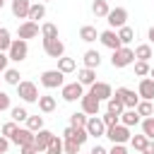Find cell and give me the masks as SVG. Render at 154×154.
<instances>
[{
    "mask_svg": "<svg viewBox=\"0 0 154 154\" xmlns=\"http://www.w3.org/2000/svg\"><path fill=\"white\" fill-rule=\"evenodd\" d=\"M103 137H108L113 144H125V142H130V128L128 125H123V123H116V125H111V128H106V135Z\"/></svg>",
    "mask_w": 154,
    "mask_h": 154,
    "instance_id": "obj_1",
    "label": "cell"
},
{
    "mask_svg": "<svg viewBox=\"0 0 154 154\" xmlns=\"http://www.w3.org/2000/svg\"><path fill=\"white\" fill-rule=\"evenodd\" d=\"M17 96H19L24 103H36V101H38V87H36L34 82H29V79H22V82L17 84Z\"/></svg>",
    "mask_w": 154,
    "mask_h": 154,
    "instance_id": "obj_2",
    "label": "cell"
},
{
    "mask_svg": "<svg viewBox=\"0 0 154 154\" xmlns=\"http://www.w3.org/2000/svg\"><path fill=\"white\" fill-rule=\"evenodd\" d=\"M132 63H135V51L128 48V46H120V48L113 51V55H111V65H113V67H128V65H132Z\"/></svg>",
    "mask_w": 154,
    "mask_h": 154,
    "instance_id": "obj_3",
    "label": "cell"
},
{
    "mask_svg": "<svg viewBox=\"0 0 154 154\" xmlns=\"http://www.w3.org/2000/svg\"><path fill=\"white\" fill-rule=\"evenodd\" d=\"M26 55H29V43L24 38H12V43L7 48V58L14 60V63H22Z\"/></svg>",
    "mask_w": 154,
    "mask_h": 154,
    "instance_id": "obj_4",
    "label": "cell"
},
{
    "mask_svg": "<svg viewBox=\"0 0 154 154\" xmlns=\"http://www.w3.org/2000/svg\"><path fill=\"white\" fill-rule=\"evenodd\" d=\"M41 84L46 89H58L65 84V75L60 70H46V72H41Z\"/></svg>",
    "mask_w": 154,
    "mask_h": 154,
    "instance_id": "obj_5",
    "label": "cell"
},
{
    "mask_svg": "<svg viewBox=\"0 0 154 154\" xmlns=\"http://www.w3.org/2000/svg\"><path fill=\"white\" fill-rule=\"evenodd\" d=\"M106 22H108L111 29H120V26H125V22H128V10H125V7H113V10H108Z\"/></svg>",
    "mask_w": 154,
    "mask_h": 154,
    "instance_id": "obj_6",
    "label": "cell"
},
{
    "mask_svg": "<svg viewBox=\"0 0 154 154\" xmlns=\"http://www.w3.org/2000/svg\"><path fill=\"white\" fill-rule=\"evenodd\" d=\"M113 96H118V99L123 101L125 108H135V106L140 103V94H137L135 89H128V87H118Z\"/></svg>",
    "mask_w": 154,
    "mask_h": 154,
    "instance_id": "obj_7",
    "label": "cell"
},
{
    "mask_svg": "<svg viewBox=\"0 0 154 154\" xmlns=\"http://www.w3.org/2000/svg\"><path fill=\"white\" fill-rule=\"evenodd\" d=\"M43 51H46V55L48 58H63L65 55V43L60 41V38H43Z\"/></svg>",
    "mask_w": 154,
    "mask_h": 154,
    "instance_id": "obj_8",
    "label": "cell"
},
{
    "mask_svg": "<svg viewBox=\"0 0 154 154\" xmlns=\"http://www.w3.org/2000/svg\"><path fill=\"white\" fill-rule=\"evenodd\" d=\"M82 94H84V87L79 84V82H70V84H63L60 87V96L65 99V101H77V99H82Z\"/></svg>",
    "mask_w": 154,
    "mask_h": 154,
    "instance_id": "obj_9",
    "label": "cell"
},
{
    "mask_svg": "<svg viewBox=\"0 0 154 154\" xmlns=\"http://www.w3.org/2000/svg\"><path fill=\"white\" fill-rule=\"evenodd\" d=\"M84 130H87V135H89V137H103V135H106V125H103L101 116H89V118H87Z\"/></svg>",
    "mask_w": 154,
    "mask_h": 154,
    "instance_id": "obj_10",
    "label": "cell"
},
{
    "mask_svg": "<svg viewBox=\"0 0 154 154\" xmlns=\"http://www.w3.org/2000/svg\"><path fill=\"white\" fill-rule=\"evenodd\" d=\"M89 94H91L94 99H99V101H108V99L113 96V89H111L108 82H94V84L89 87Z\"/></svg>",
    "mask_w": 154,
    "mask_h": 154,
    "instance_id": "obj_11",
    "label": "cell"
},
{
    "mask_svg": "<svg viewBox=\"0 0 154 154\" xmlns=\"http://www.w3.org/2000/svg\"><path fill=\"white\" fill-rule=\"evenodd\" d=\"M38 22H31V19H24L22 24H19V29H17V36L19 38H24V41H29V38H34V36H38Z\"/></svg>",
    "mask_w": 154,
    "mask_h": 154,
    "instance_id": "obj_12",
    "label": "cell"
},
{
    "mask_svg": "<svg viewBox=\"0 0 154 154\" xmlns=\"http://www.w3.org/2000/svg\"><path fill=\"white\" fill-rule=\"evenodd\" d=\"M79 106H82V111H84L87 116H99L101 101H99V99H94V96L87 91V94H82V99H79Z\"/></svg>",
    "mask_w": 154,
    "mask_h": 154,
    "instance_id": "obj_13",
    "label": "cell"
},
{
    "mask_svg": "<svg viewBox=\"0 0 154 154\" xmlns=\"http://www.w3.org/2000/svg\"><path fill=\"white\" fill-rule=\"evenodd\" d=\"M63 140H72V142H77V144L82 147V144L89 140V135H87L84 128H72V125H70V128L63 130Z\"/></svg>",
    "mask_w": 154,
    "mask_h": 154,
    "instance_id": "obj_14",
    "label": "cell"
},
{
    "mask_svg": "<svg viewBox=\"0 0 154 154\" xmlns=\"http://www.w3.org/2000/svg\"><path fill=\"white\" fill-rule=\"evenodd\" d=\"M10 142H14L17 147H22V144H34V132H31L29 128H19V125H17V130L12 132Z\"/></svg>",
    "mask_w": 154,
    "mask_h": 154,
    "instance_id": "obj_15",
    "label": "cell"
},
{
    "mask_svg": "<svg viewBox=\"0 0 154 154\" xmlns=\"http://www.w3.org/2000/svg\"><path fill=\"white\" fill-rule=\"evenodd\" d=\"M53 137H55V135H53L51 130L41 128L38 132H34V147H36L38 152H46V149H48V144L53 142Z\"/></svg>",
    "mask_w": 154,
    "mask_h": 154,
    "instance_id": "obj_16",
    "label": "cell"
},
{
    "mask_svg": "<svg viewBox=\"0 0 154 154\" xmlns=\"http://www.w3.org/2000/svg\"><path fill=\"white\" fill-rule=\"evenodd\" d=\"M99 41L106 46V48H111V51H118L123 43H120V38H118V34H116V29H106V31H101L99 34Z\"/></svg>",
    "mask_w": 154,
    "mask_h": 154,
    "instance_id": "obj_17",
    "label": "cell"
},
{
    "mask_svg": "<svg viewBox=\"0 0 154 154\" xmlns=\"http://www.w3.org/2000/svg\"><path fill=\"white\" fill-rule=\"evenodd\" d=\"M137 94L144 101H154V79L152 77H142L140 84H137Z\"/></svg>",
    "mask_w": 154,
    "mask_h": 154,
    "instance_id": "obj_18",
    "label": "cell"
},
{
    "mask_svg": "<svg viewBox=\"0 0 154 154\" xmlns=\"http://www.w3.org/2000/svg\"><path fill=\"white\" fill-rule=\"evenodd\" d=\"M29 7H31V0H12V14L17 19H26Z\"/></svg>",
    "mask_w": 154,
    "mask_h": 154,
    "instance_id": "obj_19",
    "label": "cell"
},
{
    "mask_svg": "<svg viewBox=\"0 0 154 154\" xmlns=\"http://www.w3.org/2000/svg\"><path fill=\"white\" fill-rule=\"evenodd\" d=\"M77 82H79L82 87H91V84L96 82V70H91V67H82V70L77 72Z\"/></svg>",
    "mask_w": 154,
    "mask_h": 154,
    "instance_id": "obj_20",
    "label": "cell"
},
{
    "mask_svg": "<svg viewBox=\"0 0 154 154\" xmlns=\"http://www.w3.org/2000/svg\"><path fill=\"white\" fill-rule=\"evenodd\" d=\"M43 17H46V2H31L26 19H31V22H38V19H43Z\"/></svg>",
    "mask_w": 154,
    "mask_h": 154,
    "instance_id": "obj_21",
    "label": "cell"
},
{
    "mask_svg": "<svg viewBox=\"0 0 154 154\" xmlns=\"http://www.w3.org/2000/svg\"><path fill=\"white\" fill-rule=\"evenodd\" d=\"M38 108L43 111V113H53L55 111V96H51V94H38Z\"/></svg>",
    "mask_w": 154,
    "mask_h": 154,
    "instance_id": "obj_22",
    "label": "cell"
},
{
    "mask_svg": "<svg viewBox=\"0 0 154 154\" xmlns=\"http://www.w3.org/2000/svg\"><path fill=\"white\" fill-rule=\"evenodd\" d=\"M142 118H140V113L135 111V108H125L123 113H120V123L123 125H128V128H132V125H137Z\"/></svg>",
    "mask_w": 154,
    "mask_h": 154,
    "instance_id": "obj_23",
    "label": "cell"
},
{
    "mask_svg": "<svg viewBox=\"0 0 154 154\" xmlns=\"http://www.w3.org/2000/svg\"><path fill=\"white\" fill-rule=\"evenodd\" d=\"M82 60H84V67H91V70H96V67L101 65V53L89 48V51L84 53V58H82Z\"/></svg>",
    "mask_w": 154,
    "mask_h": 154,
    "instance_id": "obj_24",
    "label": "cell"
},
{
    "mask_svg": "<svg viewBox=\"0 0 154 154\" xmlns=\"http://www.w3.org/2000/svg\"><path fill=\"white\" fill-rule=\"evenodd\" d=\"M116 34H118V38H120V43H123V46H128V43H132V41H135V29H132V26H128V24H125V26H120Z\"/></svg>",
    "mask_w": 154,
    "mask_h": 154,
    "instance_id": "obj_25",
    "label": "cell"
},
{
    "mask_svg": "<svg viewBox=\"0 0 154 154\" xmlns=\"http://www.w3.org/2000/svg\"><path fill=\"white\" fill-rule=\"evenodd\" d=\"M108 0H94V5H91V12H94V17H99V19H106V14H108Z\"/></svg>",
    "mask_w": 154,
    "mask_h": 154,
    "instance_id": "obj_26",
    "label": "cell"
},
{
    "mask_svg": "<svg viewBox=\"0 0 154 154\" xmlns=\"http://www.w3.org/2000/svg\"><path fill=\"white\" fill-rule=\"evenodd\" d=\"M79 38H82V41H87V43L96 41V38H99V34H96V26H91V24H84V26L79 29Z\"/></svg>",
    "mask_w": 154,
    "mask_h": 154,
    "instance_id": "obj_27",
    "label": "cell"
},
{
    "mask_svg": "<svg viewBox=\"0 0 154 154\" xmlns=\"http://www.w3.org/2000/svg\"><path fill=\"white\" fill-rule=\"evenodd\" d=\"M75 67H77V63H75V58H58V70L63 72V75H67V72H75Z\"/></svg>",
    "mask_w": 154,
    "mask_h": 154,
    "instance_id": "obj_28",
    "label": "cell"
},
{
    "mask_svg": "<svg viewBox=\"0 0 154 154\" xmlns=\"http://www.w3.org/2000/svg\"><path fill=\"white\" fill-rule=\"evenodd\" d=\"M135 111L140 113V118H149V116H154V106H152V101H144V99H140V103L135 106Z\"/></svg>",
    "mask_w": 154,
    "mask_h": 154,
    "instance_id": "obj_29",
    "label": "cell"
},
{
    "mask_svg": "<svg viewBox=\"0 0 154 154\" xmlns=\"http://www.w3.org/2000/svg\"><path fill=\"white\" fill-rule=\"evenodd\" d=\"M140 125H142V135H144L147 140H154V116L142 118V120H140Z\"/></svg>",
    "mask_w": 154,
    "mask_h": 154,
    "instance_id": "obj_30",
    "label": "cell"
},
{
    "mask_svg": "<svg viewBox=\"0 0 154 154\" xmlns=\"http://www.w3.org/2000/svg\"><path fill=\"white\" fill-rule=\"evenodd\" d=\"M41 36L43 38H58V26L53 22H43L41 24Z\"/></svg>",
    "mask_w": 154,
    "mask_h": 154,
    "instance_id": "obj_31",
    "label": "cell"
},
{
    "mask_svg": "<svg viewBox=\"0 0 154 154\" xmlns=\"http://www.w3.org/2000/svg\"><path fill=\"white\" fill-rule=\"evenodd\" d=\"M152 58V46L149 43H140L135 48V60H149Z\"/></svg>",
    "mask_w": 154,
    "mask_h": 154,
    "instance_id": "obj_32",
    "label": "cell"
},
{
    "mask_svg": "<svg viewBox=\"0 0 154 154\" xmlns=\"http://www.w3.org/2000/svg\"><path fill=\"white\" fill-rule=\"evenodd\" d=\"M2 75H5V77H2V79H5V82H7V84H12V87H17V84H19V82H22V79H19V77H22V75H19V70H14V67H7V70H5V72H2Z\"/></svg>",
    "mask_w": 154,
    "mask_h": 154,
    "instance_id": "obj_33",
    "label": "cell"
},
{
    "mask_svg": "<svg viewBox=\"0 0 154 154\" xmlns=\"http://www.w3.org/2000/svg\"><path fill=\"white\" fill-rule=\"evenodd\" d=\"M10 116H12L14 123H22V120L29 118V111H26L24 106H12V108H10Z\"/></svg>",
    "mask_w": 154,
    "mask_h": 154,
    "instance_id": "obj_34",
    "label": "cell"
},
{
    "mask_svg": "<svg viewBox=\"0 0 154 154\" xmlns=\"http://www.w3.org/2000/svg\"><path fill=\"white\" fill-rule=\"evenodd\" d=\"M123 111H125L123 101H120L118 96H111V99H108V113H116V116H120Z\"/></svg>",
    "mask_w": 154,
    "mask_h": 154,
    "instance_id": "obj_35",
    "label": "cell"
},
{
    "mask_svg": "<svg viewBox=\"0 0 154 154\" xmlns=\"http://www.w3.org/2000/svg\"><path fill=\"white\" fill-rule=\"evenodd\" d=\"M87 118H89V116H87L84 111L72 113V116H70V125H72V128H84V125H87Z\"/></svg>",
    "mask_w": 154,
    "mask_h": 154,
    "instance_id": "obj_36",
    "label": "cell"
},
{
    "mask_svg": "<svg viewBox=\"0 0 154 154\" xmlns=\"http://www.w3.org/2000/svg\"><path fill=\"white\" fill-rule=\"evenodd\" d=\"M26 128H29L31 132H38V130L43 128V116H29V118H26Z\"/></svg>",
    "mask_w": 154,
    "mask_h": 154,
    "instance_id": "obj_37",
    "label": "cell"
},
{
    "mask_svg": "<svg viewBox=\"0 0 154 154\" xmlns=\"http://www.w3.org/2000/svg\"><path fill=\"white\" fill-rule=\"evenodd\" d=\"M147 142H149V140H147L144 135H132V137H130V147H132L135 152H142V149L147 147Z\"/></svg>",
    "mask_w": 154,
    "mask_h": 154,
    "instance_id": "obj_38",
    "label": "cell"
},
{
    "mask_svg": "<svg viewBox=\"0 0 154 154\" xmlns=\"http://www.w3.org/2000/svg\"><path fill=\"white\" fill-rule=\"evenodd\" d=\"M135 75L137 77H147L149 75V60H135Z\"/></svg>",
    "mask_w": 154,
    "mask_h": 154,
    "instance_id": "obj_39",
    "label": "cell"
},
{
    "mask_svg": "<svg viewBox=\"0 0 154 154\" xmlns=\"http://www.w3.org/2000/svg\"><path fill=\"white\" fill-rule=\"evenodd\" d=\"M10 43H12V38H10V31H7L5 26H0V51H5V53H7Z\"/></svg>",
    "mask_w": 154,
    "mask_h": 154,
    "instance_id": "obj_40",
    "label": "cell"
},
{
    "mask_svg": "<svg viewBox=\"0 0 154 154\" xmlns=\"http://www.w3.org/2000/svg\"><path fill=\"white\" fill-rule=\"evenodd\" d=\"M46 154H63V137H53V142L48 144Z\"/></svg>",
    "mask_w": 154,
    "mask_h": 154,
    "instance_id": "obj_41",
    "label": "cell"
},
{
    "mask_svg": "<svg viewBox=\"0 0 154 154\" xmlns=\"http://www.w3.org/2000/svg\"><path fill=\"white\" fill-rule=\"evenodd\" d=\"M63 152L65 154H79V144L72 140H63Z\"/></svg>",
    "mask_w": 154,
    "mask_h": 154,
    "instance_id": "obj_42",
    "label": "cell"
},
{
    "mask_svg": "<svg viewBox=\"0 0 154 154\" xmlns=\"http://www.w3.org/2000/svg\"><path fill=\"white\" fill-rule=\"evenodd\" d=\"M101 120H103V125H106V128H111V125L120 123V116H116V113H108V111H106V113L101 116Z\"/></svg>",
    "mask_w": 154,
    "mask_h": 154,
    "instance_id": "obj_43",
    "label": "cell"
},
{
    "mask_svg": "<svg viewBox=\"0 0 154 154\" xmlns=\"http://www.w3.org/2000/svg\"><path fill=\"white\" fill-rule=\"evenodd\" d=\"M10 108H12L10 94H7V91H0V113H2V111H10Z\"/></svg>",
    "mask_w": 154,
    "mask_h": 154,
    "instance_id": "obj_44",
    "label": "cell"
},
{
    "mask_svg": "<svg viewBox=\"0 0 154 154\" xmlns=\"http://www.w3.org/2000/svg\"><path fill=\"white\" fill-rule=\"evenodd\" d=\"M14 130H17V123H14V120H10V123H5V125H2V135H5L7 140L12 137V132H14Z\"/></svg>",
    "mask_w": 154,
    "mask_h": 154,
    "instance_id": "obj_45",
    "label": "cell"
},
{
    "mask_svg": "<svg viewBox=\"0 0 154 154\" xmlns=\"http://www.w3.org/2000/svg\"><path fill=\"white\" fill-rule=\"evenodd\" d=\"M19 154H38V149L34 144H22L19 147Z\"/></svg>",
    "mask_w": 154,
    "mask_h": 154,
    "instance_id": "obj_46",
    "label": "cell"
},
{
    "mask_svg": "<svg viewBox=\"0 0 154 154\" xmlns=\"http://www.w3.org/2000/svg\"><path fill=\"white\" fill-rule=\"evenodd\" d=\"M7 149H10V140L5 135H0V154H7Z\"/></svg>",
    "mask_w": 154,
    "mask_h": 154,
    "instance_id": "obj_47",
    "label": "cell"
},
{
    "mask_svg": "<svg viewBox=\"0 0 154 154\" xmlns=\"http://www.w3.org/2000/svg\"><path fill=\"white\" fill-rule=\"evenodd\" d=\"M108 154H128V149H125V144H113L108 149Z\"/></svg>",
    "mask_w": 154,
    "mask_h": 154,
    "instance_id": "obj_48",
    "label": "cell"
},
{
    "mask_svg": "<svg viewBox=\"0 0 154 154\" xmlns=\"http://www.w3.org/2000/svg\"><path fill=\"white\" fill-rule=\"evenodd\" d=\"M7 63H10L7 53H5V51H0V72H5V70H7Z\"/></svg>",
    "mask_w": 154,
    "mask_h": 154,
    "instance_id": "obj_49",
    "label": "cell"
},
{
    "mask_svg": "<svg viewBox=\"0 0 154 154\" xmlns=\"http://www.w3.org/2000/svg\"><path fill=\"white\" fill-rule=\"evenodd\" d=\"M89 154H108V149H106V147H101V144H94Z\"/></svg>",
    "mask_w": 154,
    "mask_h": 154,
    "instance_id": "obj_50",
    "label": "cell"
},
{
    "mask_svg": "<svg viewBox=\"0 0 154 154\" xmlns=\"http://www.w3.org/2000/svg\"><path fill=\"white\" fill-rule=\"evenodd\" d=\"M142 154H154V140H149V142H147V147L142 149Z\"/></svg>",
    "mask_w": 154,
    "mask_h": 154,
    "instance_id": "obj_51",
    "label": "cell"
},
{
    "mask_svg": "<svg viewBox=\"0 0 154 154\" xmlns=\"http://www.w3.org/2000/svg\"><path fill=\"white\" fill-rule=\"evenodd\" d=\"M149 41L154 43V26H149Z\"/></svg>",
    "mask_w": 154,
    "mask_h": 154,
    "instance_id": "obj_52",
    "label": "cell"
},
{
    "mask_svg": "<svg viewBox=\"0 0 154 154\" xmlns=\"http://www.w3.org/2000/svg\"><path fill=\"white\" fill-rule=\"evenodd\" d=\"M149 75H152V79H154V67H149Z\"/></svg>",
    "mask_w": 154,
    "mask_h": 154,
    "instance_id": "obj_53",
    "label": "cell"
},
{
    "mask_svg": "<svg viewBox=\"0 0 154 154\" xmlns=\"http://www.w3.org/2000/svg\"><path fill=\"white\" fill-rule=\"evenodd\" d=\"M2 5H5V0H0V10H2Z\"/></svg>",
    "mask_w": 154,
    "mask_h": 154,
    "instance_id": "obj_54",
    "label": "cell"
},
{
    "mask_svg": "<svg viewBox=\"0 0 154 154\" xmlns=\"http://www.w3.org/2000/svg\"><path fill=\"white\" fill-rule=\"evenodd\" d=\"M152 58H154V48H152Z\"/></svg>",
    "mask_w": 154,
    "mask_h": 154,
    "instance_id": "obj_55",
    "label": "cell"
},
{
    "mask_svg": "<svg viewBox=\"0 0 154 154\" xmlns=\"http://www.w3.org/2000/svg\"><path fill=\"white\" fill-rule=\"evenodd\" d=\"M41 2H48V0H41Z\"/></svg>",
    "mask_w": 154,
    "mask_h": 154,
    "instance_id": "obj_56",
    "label": "cell"
}]
</instances>
